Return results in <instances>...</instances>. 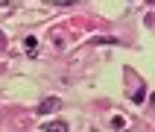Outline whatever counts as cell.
Instances as JSON below:
<instances>
[{"instance_id": "6", "label": "cell", "mask_w": 155, "mask_h": 132, "mask_svg": "<svg viewBox=\"0 0 155 132\" xmlns=\"http://www.w3.org/2000/svg\"><path fill=\"white\" fill-rule=\"evenodd\" d=\"M0 47H3V32H0Z\"/></svg>"}, {"instance_id": "1", "label": "cell", "mask_w": 155, "mask_h": 132, "mask_svg": "<svg viewBox=\"0 0 155 132\" xmlns=\"http://www.w3.org/2000/svg\"><path fill=\"white\" fill-rule=\"evenodd\" d=\"M56 109H61L59 97H44L41 103H38V117H47V114H53Z\"/></svg>"}, {"instance_id": "4", "label": "cell", "mask_w": 155, "mask_h": 132, "mask_svg": "<svg viewBox=\"0 0 155 132\" xmlns=\"http://www.w3.org/2000/svg\"><path fill=\"white\" fill-rule=\"evenodd\" d=\"M111 126H114V129H126V120H123L120 114H114V117H111Z\"/></svg>"}, {"instance_id": "2", "label": "cell", "mask_w": 155, "mask_h": 132, "mask_svg": "<svg viewBox=\"0 0 155 132\" xmlns=\"http://www.w3.org/2000/svg\"><path fill=\"white\" fill-rule=\"evenodd\" d=\"M44 132H68V123L64 120H47L44 123Z\"/></svg>"}, {"instance_id": "5", "label": "cell", "mask_w": 155, "mask_h": 132, "mask_svg": "<svg viewBox=\"0 0 155 132\" xmlns=\"http://www.w3.org/2000/svg\"><path fill=\"white\" fill-rule=\"evenodd\" d=\"M143 94H147V88H138V91L132 94V103H143Z\"/></svg>"}, {"instance_id": "3", "label": "cell", "mask_w": 155, "mask_h": 132, "mask_svg": "<svg viewBox=\"0 0 155 132\" xmlns=\"http://www.w3.org/2000/svg\"><path fill=\"white\" fill-rule=\"evenodd\" d=\"M24 47H26V56H38V41H35L32 35L24 41Z\"/></svg>"}]
</instances>
